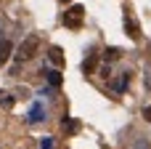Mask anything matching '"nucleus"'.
<instances>
[{
    "mask_svg": "<svg viewBox=\"0 0 151 149\" xmlns=\"http://www.w3.org/2000/svg\"><path fill=\"white\" fill-rule=\"evenodd\" d=\"M96 67H98V53H90V56L82 61V72H85V75H90Z\"/></svg>",
    "mask_w": 151,
    "mask_h": 149,
    "instance_id": "obj_6",
    "label": "nucleus"
},
{
    "mask_svg": "<svg viewBox=\"0 0 151 149\" xmlns=\"http://www.w3.org/2000/svg\"><path fill=\"white\" fill-rule=\"evenodd\" d=\"M11 51H13V43H11V40H0V64H5V61H8Z\"/></svg>",
    "mask_w": 151,
    "mask_h": 149,
    "instance_id": "obj_8",
    "label": "nucleus"
},
{
    "mask_svg": "<svg viewBox=\"0 0 151 149\" xmlns=\"http://www.w3.org/2000/svg\"><path fill=\"white\" fill-rule=\"evenodd\" d=\"M64 131L69 133V136H74V133H80V120H74V117H64Z\"/></svg>",
    "mask_w": 151,
    "mask_h": 149,
    "instance_id": "obj_5",
    "label": "nucleus"
},
{
    "mask_svg": "<svg viewBox=\"0 0 151 149\" xmlns=\"http://www.w3.org/2000/svg\"><path fill=\"white\" fill-rule=\"evenodd\" d=\"M109 75H111V72H109V64H104V67H101V77H109Z\"/></svg>",
    "mask_w": 151,
    "mask_h": 149,
    "instance_id": "obj_13",
    "label": "nucleus"
},
{
    "mask_svg": "<svg viewBox=\"0 0 151 149\" xmlns=\"http://www.w3.org/2000/svg\"><path fill=\"white\" fill-rule=\"evenodd\" d=\"M58 3H72V0H58Z\"/></svg>",
    "mask_w": 151,
    "mask_h": 149,
    "instance_id": "obj_16",
    "label": "nucleus"
},
{
    "mask_svg": "<svg viewBox=\"0 0 151 149\" xmlns=\"http://www.w3.org/2000/svg\"><path fill=\"white\" fill-rule=\"evenodd\" d=\"M0 107L11 109V107H13V96H11V93H5V91H0Z\"/></svg>",
    "mask_w": 151,
    "mask_h": 149,
    "instance_id": "obj_12",
    "label": "nucleus"
},
{
    "mask_svg": "<svg viewBox=\"0 0 151 149\" xmlns=\"http://www.w3.org/2000/svg\"><path fill=\"white\" fill-rule=\"evenodd\" d=\"M125 29H127V35H130L133 40L141 37V27H138V21H135L133 16H125Z\"/></svg>",
    "mask_w": 151,
    "mask_h": 149,
    "instance_id": "obj_3",
    "label": "nucleus"
},
{
    "mask_svg": "<svg viewBox=\"0 0 151 149\" xmlns=\"http://www.w3.org/2000/svg\"><path fill=\"white\" fill-rule=\"evenodd\" d=\"M40 120H45V109H42V104H35L29 109V123H40Z\"/></svg>",
    "mask_w": 151,
    "mask_h": 149,
    "instance_id": "obj_7",
    "label": "nucleus"
},
{
    "mask_svg": "<svg viewBox=\"0 0 151 149\" xmlns=\"http://www.w3.org/2000/svg\"><path fill=\"white\" fill-rule=\"evenodd\" d=\"M42 149H53V141L50 139H42Z\"/></svg>",
    "mask_w": 151,
    "mask_h": 149,
    "instance_id": "obj_14",
    "label": "nucleus"
},
{
    "mask_svg": "<svg viewBox=\"0 0 151 149\" xmlns=\"http://www.w3.org/2000/svg\"><path fill=\"white\" fill-rule=\"evenodd\" d=\"M82 21H85V8H82V5H72L69 11H64V27L80 29Z\"/></svg>",
    "mask_w": 151,
    "mask_h": 149,
    "instance_id": "obj_2",
    "label": "nucleus"
},
{
    "mask_svg": "<svg viewBox=\"0 0 151 149\" xmlns=\"http://www.w3.org/2000/svg\"><path fill=\"white\" fill-rule=\"evenodd\" d=\"M143 117H146V120L151 123V107H146V109H143Z\"/></svg>",
    "mask_w": 151,
    "mask_h": 149,
    "instance_id": "obj_15",
    "label": "nucleus"
},
{
    "mask_svg": "<svg viewBox=\"0 0 151 149\" xmlns=\"http://www.w3.org/2000/svg\"><path fill=\"white\" fill-rule=\"evenodd\" d=\"M48 59H50V64H56L58 69H61V67L66 64V61H64V51H61L58 45H53V48L48 51Z\"/></svg>",
    "mask_w": 151,
    "mask_h": 149,
    "instance_id": "obj_4",
    "label": "nucleus"
},
{
    "mask_svg": "<svg viewBox=\"0 0 151 149\" xmlns=\"http://www.w3.org/2000/svg\"><path fill=\"white\" fill-rule=\"evenodd\" d=\"M42 75H48V83H50L53 88H58V85L64 83V80H61V75H58L56 69H53V72H42Z\"/></svg>",
    "mask_w": 151,
    "mask_h": 149,
    "instance_id": "obj_11",
    "label": "nucleus"
},
{
    "mask_svg": "<svg viewBox=\"0 0 151 149\" xmlns=\"http://www.w3.org/2000/svg\"><path fill=\"white\" fill-rule=\"evenodd\" d=\"M37 45H40V37H37V35L24 37V43H21L19 51H16V59H19V61H29V59L37 53Z\"/></svg>",
    "mask_w": 151,
    "mask_h": 149,
    "instance_id": "obj_1",
    "label": "nucleus"
},
{
    "mask_svg": "<svg viewBox=\"0 0 151 149\" xmlns=\"http://www.w3.org/2000/svg\"><path fill=\"white\" fill-rule=\"evenodd\" d=\"M119 56H122V48H114V45H111V48L104 51V59H106V61H117Z\"/></svg>",
    "mask_w": 151,
    "mask_h": 149,
    "instance_id": "obj_10",
    "label": "nucleus"
},
{
    "mask_svg": "<svg viewBox=\"0 0 151 149\" xmlns=\"http://www.w3.org/2000/svg\"><path fill=\"white\" fill-rule=\"evenodd\" d=\"M127 83H130V72H125V75H122L119 80H114V83H111V88H114L117 93H122V91L127 88Z\"/></svg>",
    "mask_w": 151,
    "mask_h": 149,
    "instance_id": "obj_9",
    "label": "nucleus"
}]
</instances>
